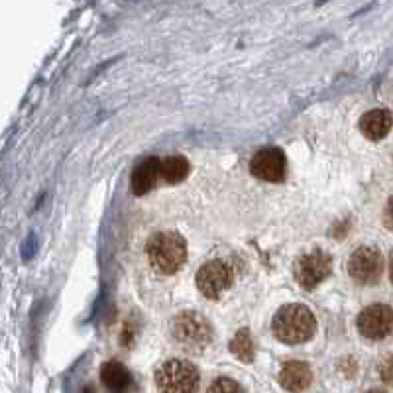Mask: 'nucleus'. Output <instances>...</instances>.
<instances>
[{
	"label": "nucleus",
	"mask_w": 393,
	"mask_h": 393,
	"mask_svg": "<svg viewBox=\"0 0 393 393\" xmlns=\"http://www.w3.org/2000/svg\"><path fill=\"white\" fill-rule=\"evenodd\" d=\"M250 171L258 179L279 183L285 177V155L279 148H264L252 157Z\"/></svg>",
	"instance_id": "nucleus-9"
},
{
	"label": "nucleus",
	"mask_w": 393,
	"mask_h": 393,
	"mask_svg": "<svg viewBox=\"0 0 393 393\" xmlns=\"http://www.w3.org/2000/svg\"><path fill=\"white\" fill-rule=\"evenodd\" d=\"M348 274L360 285H376L384 274V258L380 250L372 246H360L348 260Z\"/></svg>",
	"instance_id": "nucleus-6"
},
{
	"label": "nucleus",
	"mask_w": 393,
	"mask_h": 393,
	"mask_svg": "<svg viewBox=\"0 0 393 393\" xmlns=\"http://www.w3.org/2000/svg\"><path fill=\"white\" fill-rule=\"evenodd\" d=\"M234 283V270L223 260H211L196 272V287L206 299H218Z\"/></svg>",
	"instance_id": "nucleus-7"
},
{
	"label": "nucleus",
	"mask_w": 393,
	"mask_h": 393,
	"mask_svg": "<svg viewBox=\"0 0 393 393\" xmlns=\"http://www.w3.org/2000/svg\"><path fill=\"white\" fill-rule=\"evenodd\" d=\"M377 372H380V377H382V382L387 385H392L393 387V354L389 356H385L382 362H380V366H377Z\"/></svg>",
	"instance_id": "nucleus-16"
},
{
	"label": "nucleus",
	"mask_w": 393,
	"mask_h": 393,
	"mask_svg": "<svg viewBox=\"0 0 393 393\" xmlns=\"http://www.w3.org/2000/svg\"><path fill=\"white\" fill-rule=\"evenodd\" d=\"M157 179H162L160 177V157H145L132 171L130 189L136 196H142L154 189Z\"/></svg>",
	"instance_id": "nucleus-10"
},
{
	"label": "nucleus",
	"mask_w": 393,
	"mask_h": 393,
	"mask_svg": "<svg viewBox=\"0 0 393 393\" xmlns=\"http://www.w3.org/2000/svg\"><path fill=\"white\" fill-rule=\"evenodd\" d=\"M384 224L387 231L393 232V196H389V201H387V205H385Z\"/></svg>",
	"instance_id": "nucleus-18"
},
{
	"label": "nucleus",
	"mask_w": 393,
	"mask_h": 393,
	"mask_svg": "<svg viewBox=\"0 0 393 393\" xmlns=\"http://www.w3.org/2000/svg\"><path fill=\"white\" fill-rule=\"evenodd\" d=\"M148 260L160 274H175L187 260L185 238L179 232H157L148 242Z\"/></svg>",
	"instance_id": "nucleus-3"
},
{
	"label": "nucleus",
	"mask_w": 393,
	"mask_h": 393,
	"mask_svg": "<svg viewBox=\"0 0 393 393\" xmlns=\"http://www.w3.org/2000/svg\"><path fill=\"white\" fill-rule=\"evenodd\" d=\"M279 382H282L283 389H287V392H303L313 382L311 366L307 362L289 360L283 364L282 372H279Z\"/></svg>",
	"instance_id": "nucleus-11"
},
{
	"label": "nucleus",
	"mask_w": 393,
	"mask_h": 393,
	"mask_svg": "<svg viewBox=\"0 0 393 393\" xmlns=\"http://www.w3.org/2000/svg\"><path fill=\"white\" fill-rule=\"evenodd\" d=\"M171 341L187 354H203L213 342V326L196 311H183L173 316L170 325Z\"/></svg>",
	"instance_id": "nucleus-1"
},
{
	"label": "nucleus",
	"mask_w": 393,
	"mask_h": 393,
	"mask_svg": "<svg viewBox=\"0 0 393 393\" xmlns=\"http://www.w3.org/2000/svg\"><path fill=\"white\" fill-rule=\"evenodd\" d=\"M333 274V258L325 250H313L293 262V277L303 289H315Z\"/></svg>",
	"instance_id": "nucleus-5"
},
{
	"label": "nucleus",
	"mask_w": 393,
	"mask_h": 393,
	"mask_svg": "<svg viewBox=\"0 0 393 393\" xmlns=\"http://www.w3.org/2000/svg\"><path fill=\"white\" fill-rule=\"evenodd\" d=\"M358 333L367 341H382L393 331V309L389 305H370L356 319Z\"/></svg>",
	"instance_id": "nucleus-8"
},
{
	"label": "nucleus",
	"mask_w": 393,
	"mask_h": 393,
	"mask_svg": "<svg viewBox=\"0 0 393 393\" xmlns=\"http://www.w3.org/2000/svg\"><path fill=\"white\" fill-rule=\"evenodd\" d=\"M209 392H242V387L238 384H234L228 377H218L211 387Z\"/></svg>",
	"instance_id": "nucleus-17"
},
{
	"label": "nucleus",
	"mask_w": 393,
	"mask_h": 393,
	"mask_svg": "<svg viewBox=\"0 0 393 393\" xmlns=\"http://www.w3.org/2000/svg\"><path fill=\"white\" fill-rule=\"evenodd\" d=\"M389 279L393 283V250H392V256H389Z\"/></svg>",
	"instance_id": "nucleus-19"
},
{
	"label": "nucleus",
	"mask_w": 393,
	"mask_h": 393,
	"mask_svg": "<svg viewBox=\"0 0 393 393\" xmlns=\"http://www.w3.org/2000/svg\"><path fill=\"white\" fill-rule=\"evenodd\" d=\"M101 382L111 392H126L132 384V376L118 360H111V362H104L101 367Z\"/></svg>",
	"instance_id": "nucleus-13"
},
{
	"label": "nucleus",
	"mask_w": 393,
	"mask_h": 393,
	"mask_svg": "<svg viewBox=\"0 0 393 393\" xmlns=\"http://www.w3.org/2000/svg\"><path fill=\"white\" fill-rule=\"evenodd\" d=\"M393 126V116L392 112L385 111V109H374V111H367L362 118H360V130L362 134L372 140V142H380L384 140L389 130Z\"/></svg>",
	"instance_id": "nucleus-12"
},
{
	"label": "nucleus",
	"mask_w": 393,
	"mask_h": 393,
	"mask_svg": "<svg viewBox=\"0 0 393 393\" xmlns=\"http://www.w3.org/2000/svg\"><path fill=\"white\" fill-rule=\"evenodd\" d=\"M199 370L185 360H167L155 370V387L167 393H193L199 389Z\"/></svg>",
	"instance_id": "nucleus-4"
},
{
	"label": "nucleus",
	"mask_w": 393,
	"mask_h": 393,
	"mask_svg": "<svg viewBox=\"0 0 393 393\" xmlns=\"http://www.w3.org/2000/svg\"><path fill=\"white\" fill-rule=\"evenodd\" d=\"M274 336L283 344H303L316 333V319L311 309L299 303H291L277 309L272 321Z\"/></svg>",
	"instance_id": "nucleus-2"
},
{
	"label": "nucleus",
	"mask_w": 393,
	"mask_h": 393,
	"mask_svg": "<svg viewBox=\"0 0 393 393\" xmlns=\"http://www.w3.org/2000/svg\"><path fill=\"white\" fill-rule=\"evenodd\" d=\"M231 352L244 364H252L254 360V341L248 328H240L231 341Z\"/></svg>",
	"instance_id": "nucleus-15"
},
{
	"label": "nucleus",
	"mask_w": 393,
	"mask_h": 393,
	"mask_svg": "<svg viewBox=\"0 0 393 393\" xmlns=\"http://www.w3.org/2000/svg\"><path fill=\"white\" fill-rule=\"evenodd\" d=\"M189 175V162L183 155L160 157V177L165 183H181Z\"/></svg>",
	"instance_id": "nucleus-14"
}]
</instances>
